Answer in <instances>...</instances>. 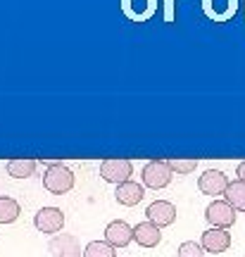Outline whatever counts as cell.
Returning <instances> with one entry per match:
<instances>
[{
    "label": "cell",
    "instance_id": "1",
    "mask_svg": "<svg viewBox=\"0 0 245 257\" xmlns=\"http://www.w3.org/2000/svg\"><path fill=\"white\" fill-rule=\"evenodd\" d=\"M43 186L53 195H64L74 188V172L62 162H50L43 174Z\"/></svg>",
    "mask_w": 245,
    "mask_h": 257
},
{
    "label": "cell",
    "instance_id": "2",
    "mask_svg": "<svg viewBox=\"0 0 245 257\" xmlns=\"http://www.w3.org/2000/svg\"><path fill=\"white\" fill-rule=\"evenodd\" d=\"M141 179H143V186H146V188L162 191V188H167V186L172 184L174 172H172V167H169L167 160H150V162L143 167Z\"/></svg>",
    "mask_w": 245,
    "mask_h": 257
},
{
    "label": "cell",
    "instance_id": "3",
    "mask_svg": "<svg viewBox=\"0 0 245 257\" xmlns=\"http://www.w3.org/2000/svg\"><path fill=\"white\" fill-rule=\"evenodd\" d=\"M100 176L107 181V184H124V181H131L134 176V162L127 160V157H107L100 162Z\"/></svg>",
    "mask_w": 245,
    "mask_h": 257
},
{
    "label": "cell",
    "instance_id": "4",
    "mask_svg": "<svg viewBox=\"0 0 245 257\" xmlns=\"http://www.w3.org/2000/svg\"><path fill=\"white\" fill-rule=\"evenodd\" d=\"M202 12L214 24H228L240 10V0H200Z\"/></svg>",
    "mask_w": 245,
    "mask_h": 257
},
{
    "label": "cell",
    "instance_id": "5",
    "mask_svg": "<svg viewBox=\"0 0 245 257\" xmlns=\"http://www.w3.org/2000/svg\"><path fill=\"white\" fill-rule=\"evenodd\" d=\"M121 15L134 24H146L157 15V0H119Z\"/></svg>",
    "mask_w": 245,
    "mask_h": 257
},
{
    "label": "cell",
    "instance_id": "6",
    "mask_svg": "<svg viewBox=\"0 0 245 257\" xmlns=\"http://www.w3.org/2000/svg\"><path fill=\"white\" fill-rule=\"evenodd\" d=\"M205 219L212 229H228L236 224V210L226 200H212L205 210Z\"/></svg>",
    "mask_w": 245,
    "mask_h": 257
},
{
    "label": "cell",
    "instance_id": "7",
    "mask_svg": "<svg viewBox=\"0 0 245 257\" xmlns=\"http://www.w3.org/2000/svg\"><path fill=\"white\" fill-rule=\"evenodd\" d=\"M34 224L41 233H60L64 229V212L60 207H41L34 217Z\"/></svg>",
    "mask_w": 245,
    "mask_h": 257
},
{
    "label": "cell",
    "instance_id": "8",
    "mask_svg": "<svg viewBox=\"0 0 245 257\" xmlns=\"http://www.w3.org/2000/svg\"><path fill=\"white\" fill-rule=\"evenodd\" d=\"M105 240H107L114 250L127 248L129 243L134 240V226H131L129 221H124V219L109 221L107 226H105Z\"/></svg>",
    "mask_w": 245,
    "mask_h": 257
},
{
    "label": "cell",
    "instance_id": "9",
    "mask_svg": "<svg viewBox=\"0 0 245 257\" xmlns=\"http://www.w3.org/2000/svg\"><path fill=\"white\" fill-rule=\"evenodd\" d=\"M146 219L157 224L160 229L172 226L174 221H176V207H174V202H169V200H155L146 207Z\"/></svg>",
    "mask_w": 245,
    "mask_h": 257
},
{
    "label": "cell",
    "instance_id": "10",
    "mask_svg": "<svg viewBox=\"0 0 245 257\" xmlns=\"http://www.w3.org/2000/svg\"><path fill=\"white\" fill-rule=\"evenodd\" d=\"M200 245H202L205 252H212V255L226 252L231 248V233H228V229H212L209 226L207 231H202Z\"/></svg>",
    "mask_w": 245,
    "mask_h": 257
},
{
    "label": "cell",
    "instance_id": "11",
    "mask_svg": "<svg viewBox=\"0 0 245 257\" xmlns=\"http://www.w3.org/2000/svg\"><path fill=\"white\" fill-rule=\"evenodd\" d=\"M48 252L50 257H81V245L79 238L72 233H57L50 243H48Z\"/></svg>",
    "mask_w": 245,
    "mask_h": 257
},
{
    "label": "cell",
    "instance_id": "12",
    "mask_svg": "<svg viewBox=\"0 0 245 257\" xmlns=\"http://www.w3.org/2000/svg\"><path fill=\"white\" fill-rule=\"evenodd\" d=\"M228 186V176L221 172V169H207V172H202V176L198 179V188L205 195H224Z\"/></svg>",
    "mask_w": 245,
    "mask_h": 257
},
{
    "label": "cell",
    "instance_id": "13",
    "mask_svg": "<svg viewBox=\"0 0 245 257\" xmlns=\"http://www.w3.org/2000/svg\"><path fill=\"white\" fill-rule=\"evenodd\" d=\"M134 240H136L141 248H157L160 240H162V229L153 224V221H138L134 226Z\"/></svg>",
    "mask_w": 245,
    "mask_h": 257
},
{
    "label": "cell",
    "instance_id": "14",
    "mask_svg": "<svg viewBox=\"0 0 245 257\" xmlns=\"http://www.w3.org/2000/svg\"><path fill=\"white\" fill-rule=\"evenodd\" d=\"M114 198H117L119 205H124V207H134V205H138V202L146 198V186L136 184V181H124V184L117 186Z\"/></svg>",
    "mask_w": 245,
    "mask_h": 257
},
{
    "label": "cell",
    "instance_id": "15",
    "mask_svg": "<svg viewBox=\"0 0 245 257\" xmlns=\"http://www.w3.org/2000/svg\"><path fill=\"white\" fill-rule=\"evenodd\" d=\"M36 167L38 162L31 160V157H15V160L8 162V174L12 179H29V176H34Z\"/></svg>",
    "mask_w": 245,
    "mask_h": 257
},
{
    "label": "cell",
    "instance_id": "16",
    "mask_svg": "<svg viewBox=\"0 0 245 257\" xmlns=\"http://www.w3.org/2000/svg\"><path fill=\"white\" fill-rule=\"evenodd\" d=\"M224 200H226L236 212H245V184L240 179L228 181L226 191H224Z\"/></svg>",
    "mask_w": 245,
    "mask_h": 257
},
{
    "label": "cell",
    "instance_id": "17",
    "mask_svg": "<svg viewBox=\"0 0 245 257\" xmlns=\"http://www.w3.org/2000/svg\"><path fill=\"white\" fill-rule=\"evenodd\" d=\"M19 214H22V207L15 198L0 195V224H12L19 219Z\"/></svg>",
    "mask_w": 245,
    "mask_h": 257
},
{
    "label": "cell",
    "instance_id": "18",
    "mask_svg": "<svg viewBox=\"0 0 245 257\" xmlns=\"http://www.w3.org/2000/svg\"><path fill=\"white\" fill-rule=\"evenodd\" d=\"M83 257H117V252L107 240H91L83 248Z\"/></svg>",
    "mask_w": 245,
    "mask_h": 257
},
{
    "label": "cell",
    "instance_id": "19",
    "mask_svg": "<svg viewBox=\"0 0 245 257\" xmlns=\"http://www.w3.org/2000/svg\"><path fill=\"white\" fill-rule=\"evenodd\" d=\"M167 162H169L174 174H191V172H195V167H198V160H181V157H172Z\"/></svg>",
    "mask_w": 245,
    "mask_h": 257
},
{
    "label": "cell",
    "instance_id": "20",
    "mask_svg": "<svg viewBox=\"0 0 245 257\" xmlns=\"http://www.w3.org/2000/svg\"><path fill=\"white\" fill-rule=\"evenodd\" d=\"M202 255H205V250H202V245L195 243V240H186V243H181L179 250H176V257H202Z\"/></svg>",
    "mask_w": 245,
    "mask_h": 257
},
{
    "label": "cell",
    "instance_id": "21",
    "mask_svg": "<svg viewBox=\"0 0 245 257\" xmlns=\"http://www.w3.org/2000/svg\"><path fill=\"white\" fill-rule=\"evenodd\" d=\"M162 19L164 24H174L176 22V0H164L162 3Z\"/></svg>",
    "mask_w": 245,
    "mask_h": 257
},
{
    "label": "cell",
    "instance_id": "22",
    "mask_svg": "<svg viewBox=\"0 0 245 257\" xmlns=\"http://www.w3.org/2000/svg\"><path fill=\"white\" fill-rule=\"evenodd\" d=\"M236 176H238V179H240V181H243V184H245V162H240V165H238V169H236Z\"/></svg>",
    "mask_w": 245,
    "mask_h": 257
},
{
    "label": "cell",
    "instance_id": "23",
    "mask_svg": "<svg viewBox=\"0 0 245 257\" xmlns=\"http://www.w3.org/2000/svg\"><path fill=\"white\" fill-rule=\"evenodd\" d=\"M243 12H245V0H243Z\"/></svg>",
    "mask_w": 245,
    "mask_h": 257
}]
</instances>
